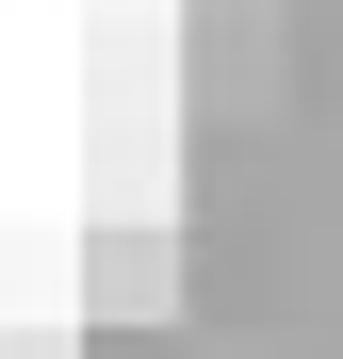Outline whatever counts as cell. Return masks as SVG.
<instances>
[{"mask_svg":"<svg viewBox=\"0 0 343 359\" xmlns=\"http://www.w3.org/2000/svg\"><path fill=\"white\" fill-rule=\"evenodd\" d=\"M163 278H180V262H163V229H114V245H98V311H163Z\"/></svg>","mask_w":343,"mask_h":359,"instance_id":"cell-1","label":"cell"}]
</instances>
